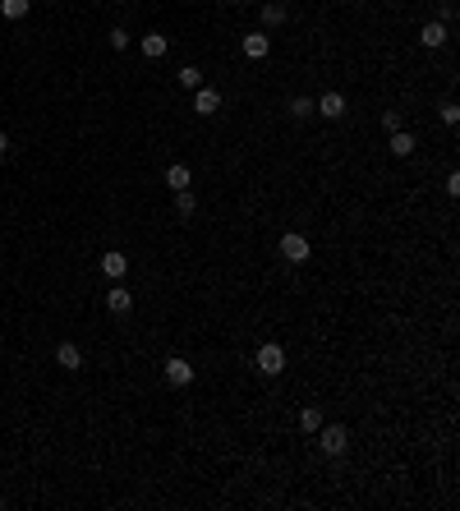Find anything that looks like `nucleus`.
Segmentation results:
<instances>
[{
  "label": "nucleus",
  "instance_id": "16",
  "mask_svg": "<svg viewBox=\"0 0 460 511\" xmlns=\"http://www.w3.org/2000/svg\"><path fill=\"white\" fill-rule=\"evenodd\" d=\"M0 14L5 19H28V0H0Z\"/></svg>",
  "mask_w": 460,
  "mask_h": 511
},
{
  "label": "nucleus",
  "instance_id": "17",
  "mask_svg": "<svg viewBox=\"0 0 460 511\" xmlns=\"http://www.w3.org/2000/svg\"><path fill=\"white\" fill-rule=\"evenodd\" d=\"M194 208H198V199L189 189H175V212L180 217H194Z\"/></svg>",
  "mask_w": 460,
  "mask_h": 511
},
{
  "label": "nucleus",
  "instance_id": "22",
  "mask_svg": "<svg viewBox=\"0 0 460 511\" xmlns=\"http://www.w3.org/2000/svg\"><path fill=\"white\" fill-rule=\"evenodd\" d=\"M106 42L115 46V51H124V46H129V33H124V28H110V33H106Z\"/></svg>",
  "mask_w": 460,
  "mask_h": 511
},
{
  "label": "nucleus",
  "instance_id": "5",
  "mask_svg": "<svg viewBox=\"0 0 460 511\" xmlns=\"http://www.w3.org/2000/svg\"><path fill=\"white\" fill-rule=\"evenodd\" d=\"M313 111H322V120H340V115H345V97H340V92H322V97L313 101Z\"/></svg>",
  "mask_w": 460,
  "mask_h": 511
},
{
  "label": "nucleus",
  "instance_id": "12",
  "mask_svg": "<svg viewBox=\"0 0 460 511\" xmlns=\"http://www.w3.org/2000/svg\"><path fill=\"white\" fill-rule=\"evenodd\" d=\"M138 46H143V56H148V60H161V56H166V46H171V42H166L161 33H148Z\"/></svg>",
  "mask_w": 460,
  "mask_h": 511
},
{
  "label": "nucleus",
  "instance_id": "7",
  "mask_svg": "<svg viewBox=\"0 0 460 511\" xmlns=\"http://www.w3.org/2000/svg\"><path fill=\"white\" fill-rule=\"evenodd\" d=\"M106 309L110 313H129L134 309V290L129 286H110L106 290Z\"/></svg>",
  "mask_w": 460,
  "mask_h": 511
},
{
  "label": "nucleus",
  "instance_id": "6",
  "mask_svg": "<svg viewBox=\"0 0 460 511\" xmlns=\"http://www.w3.org/2000/svg\"><path fill=\"white\" fill-rule=\"evenodd\" d=\"M55 364L69 368V373H78V368H83V350H78L74 341H60V345H55Z\"/></svg>",
  "mask_w": 460,
  "mask_h": 511
},
{
  "label": "nucleus",
  "instance_id": "2",
  "mask_svg": "<svg viewBox=\"0 0 460 511\" xmlns=\"http://www.w3.org/2000/svg\"><path fill=\"white\" fill-rule=\"evenodd\" d=\"M253 364H258V373H263V378H276V373L285 368V350L276 341H267V345H258V359H253Z\"/></svg>",
  "mask_w": 460,
  "mask_h": 511
},
{
  "label": "nucleus",
  "instance_id": "26",
  "mask_svg": "<svg viewBox=\"0 0 460 511\" xmlns=\"http://www.w3.org/2000/svg\"><path fill=\"white\" fill-rule=\"evenodd\" d=\"M0 507H5V498H0Z\"/></svg>",
  "mask_w": 460,
  "mask_h": 511
},
{
  "label": "nucleus",
  "instance_id": "20",
  "mask_svg": "<svg viewBox=\"0 0 460 511\" xmlns=\"http://www.w3.org/2000/svg\"><path fill=\"white\" fill-rule=\"evenodd\" d=\"M263 19L267 23H285V5H281V0H267V5H263Z\"/></svg>",
  "mask_w": 460,
  "mask_h": 511
},
{
  "label": "nucleus",
  "instance_id": "4",
  "mask_svg": "<svg viewBox=\"0 0 460 511\" xmlns=\"http://www.w3.org/2000/svg\"><path fill=\"white\" fill-rule=\"evenodd\" d=\"M166 382H171V387H189V382H194V364L180 359V355H171L166 359Z\"/></svg>",
  "mask_w": 460,
  "mask_h": 511
},
{
  "label": "nucleus",
  "instance_id": "10",
  "mask_svg": "<svg viewBox=\"0 0 460 511\" xmlns=\"http://www.w3.org/2000/svg\"><path fill=\"white\" fill-rule=\"evenodd\" d=\"M244 56H249V60H263L267 56V51H272V42H267V33H249V37H244Z\"/></svg>",
  "mask_w": 460,
  "mask_h": 511
},
{
  "label": "nucleus",
  "instance_id": "9",
  "mask_svg": "<svg viewBox=\"0 0 460 511\" xmlns=\"http://www.w3.org/2000/svg\"><path fill=\"white\" fill-rule=\"evenodd\" d=\"M419 42H424L428 51L447 46V23H424V28H419Z\"/></svg>",
  "mask_w": 460,
  "mask_h": 511
},
{
  "label": "nucleus",
  "instance_id": "15",
  "mask_svg": "<svg viewBox=\"0 0 460 511\" xmlns=\"http://www.w3.org/2000/svg\"><path fill=\"white\" fill-rule=\"evenodd\" d=\"M166 185H171V189H189V166H180V161H175V166L166 171Z\"/></svg>",
  "mask_w": 460,
  "mask_h": 511
},
{
  "label": "nucleus",
  "instance_id": "21",
  "mask_svg": "<svg viewBox=\"0 0 460 511\" xmlns=\"http://www.w3.org/2000/svg\"><path fill=\"white\" fill-rule=\"evenodd\" d=\"M401 124H405V115H401V111H382V129L387 134H396Z\"/></svg>",
  "mask_w": 460,
  "mask_h": 511
},
{
  "label": "nucleus",
  "instance_id": "8",
  "mask_svg": "<svg viewBox=\"0 0 460 511\" xmlns=\"http://www.w3.org/2000/svg\"><path fill=\"white\" fill-rule=\"evenodd\" d=\"M101 272H106L110 281H120L124 272H129V258H124L120 249H110V254H101Z\"/></svg>",
  "mask_w": 460,
  "mask_h": 511
},
{
  "label": "nucleus",
  "instance_id": "1",
  "mask_svg": "<svg viewBox=\"0 0 460 511\" xmlns=\"http://www.w3.org/2000/svg\"><path fill=\"white\" fill-rule=\"evenodd\" d=\"M318 442H322V456H345V447H350V429H340V424H322Z\"/></svg>",
  "mask_w": 460,
  "mask_h": 511
},
{
  "label": "nucleus",
  "instance_id": "24",
  "mask_svg": "<svg viewBox=\"0 0 460 511\" xmlns=\"http://www.w3.org/2000/svg\"><path fill=\"white\" fill-rule=\"evenodd\" d=\"M447 194H451V199L460 194V171H451V175H447Z\"/></svg>",
  "mask_w": 460,
  "mask_h": 511
},
{
  "label": "nucleus",
  "instance_id": "18",
  "mask_svg": "<svg viewBox=\"0 0 460 511\" xmlns=\"http://www.w3.org/2000/svg\"><path fill=\"white\" fill-rule=\"evenodd\" d=\"M290 115H295V120H308V115H313V97H290Z\"/></svg>",
  "mask_w": 460,
  "mask_h": 511
},
{
  "label": "nucleus",
  "instance_id": "13",
  "mask_svg": "<svg viewBox=\"0 0 460 511\" xmlns=\"http://www.w3.org/2000/svg\"><path fill=\"white\" fill-rule=\"evenodd\" d=\"M299 429H304V433H318L322 429V410L318 405H304V410H299Z\"/></svg>",
  "mask_w": 460,
  "mask_h": 511
},
{
  "label": "nucleus",
  "instance_id": "25",
  "mask_svg": "<svg viewBox=\"0 0 460 511\" xmlns=\"http://www.w3.org/2000/svg\"><path fill=\"white\" fill-rule=\"evenodd\" d=\"M5 152H10V138H5V134H0V157H5Z\"/></svg>",
  "mask_w": 460,
  "mask_h": 511
},
{
  "label": "nucleus",
  "instance_id": "14",
  "mask_svg": "<svg viewBox=\"0 0 460 511\" xmlns=\"http://www.w3.org/2000/svg\"><path fill=\"white\" fill-rule=\"evenodd\" d=\"M415 147H419V143H415V134H405V129H396V134H391V152H396V157H410Z\"/></svg>",
  "mask_w": 460,
  "mask_h": 511
},
{
  "label": "nucleus",
  "instance_id": "19",
  "mask_svg": "<svg viewBox=\"0 0 460 511\" xmlns=\"http://www.w3.org/2000/svg\"><path fill=\"white\" fill-rule=\"evenodd\" d=\"M180 83H185V88H203V69L185 65V69H180Z\"/></svg>",
  "mask_w": 460,
  "mask_h": 511
},
{
  "label": "nucleus",
  "instance_id": "3",
  "mask_svg": "<svg viewBox=\"0 0 460 511\" xmlns=\"http://www.w3.org/2000/svg\"><path fill=\"white\" fill-rule=\"evenodd\" d=\"M308 254H313V249H308V240L299 231H285L281 235V258H285V263H308Z\"/></svg>",
  "mask_w": 460,
  "mask_h": 511
},
{
  "label": "nucleus",
  "instance_id": "23",
  "mask_svg": "<svg viewBox=\"0 0 460 511\" xmlns=\"http://www.w3.org/2000/svg\"><path fill=\"white\" fill-rule=\"evenodd\" d=\"M442 120H447V124L460 120V106H456V101H442Z\"/></svg>",
  "mask_w": 460,
  "mask_h": 511
},
{
  "label": "nucleus",
  "instance_id": "11",
  "mask_svg": "<svg viewBox=\"0 0 460 511\" xmlns=\"http://www.w3.org/2000/svg\"><path fill=\"white\" fill-rule=\"evenodd\" d=\"M194 111H198V115H217V111H221V97H217V88H198V97H194Z\"/></svg>",
  "mask_w": 460,
  "mask_h": 511
}]
</instances>
